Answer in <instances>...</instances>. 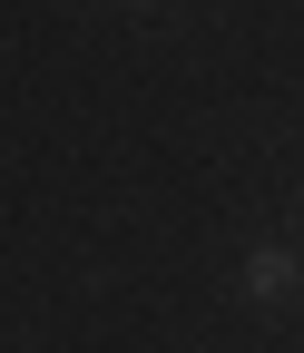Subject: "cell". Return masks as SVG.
<instances>
[{
	"label": "cell",
	"instance_id": "obj_1",
	"mask_svg": "<svg viewBox=\"0 0 304 353\" xmlns=\"http://www.w3.org/2000/svg\"><path fill=\"white\" fill-rule=\"evenodd\" d=\"M236 285H245V304H285V294L304 285V255H294V245H255Z\"/></svg>",
	"mask_w": 304,
	"mask_h": 353
}]
</instances>
